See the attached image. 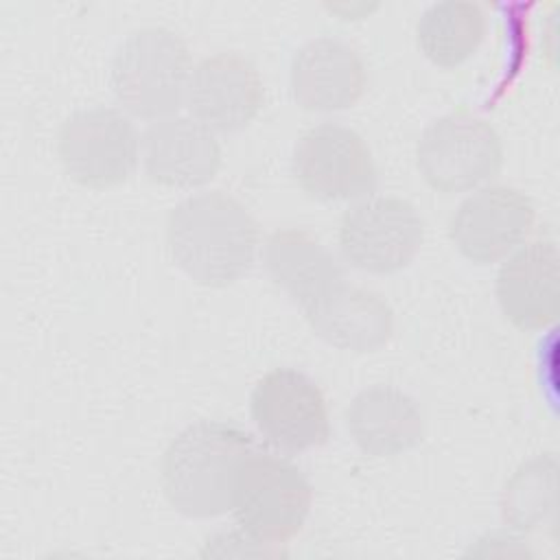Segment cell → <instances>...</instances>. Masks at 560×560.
<instances>
[{
  "label": "cell",
  "mask_w": 560,
  "mask_h": 560,
  "mask_svg": "<svg viewBox=\"0 0 560 560\" xmlns=\"http://www.w3.org/2000/svg\"><path fill=\"white\" fill-rule=\"evenodd\" d=\"M532 199L503 184L479 186L451 217L448 236L472 262L488 265L512 254L532 232Z\"/></svg>",
  "instance_id": "10"
},
{
  "label": "cell",
  "mask_w": 560,
  "mask_h": 560,
  "mask_svg": "<svg viewBox=\"0 0 560 560\" xmlns=\"http://www.w3.org/2000/svg\"><path fill=\"white\" fill-rule=\"evenodd\" d=\"M262 438L280 451L300 453L328 440V409L322 389L304 372L278 368L267 372L249 400Z\"/></svg>",
  "instance_id": "9"
},
{
  "label": "cell",
  "mask_w": 560,
  "mask_h": 560,
  "mask_svg": "<svg viewBox=\"0 0 560 560\" xmlns=\"http://www.w3.org/2000/svg\"><path fill=\"white\" fill-rule=\"evenodd\" d=\"M304 315L317 337L341 350L372 352L394 335V313L385 298L346 280L304 306Z\"/></svg>",
  "instance_id": "15"
},
{
  "label": "cell",
  "mask_w": 560,
  "mask_h": 560,
  "mask_svg": "<svg viewBox=\"0 0 560 560\" xmlns=\"http://www.w3.org/2000/svg\"><path fill=\"white\" fill-rule=\"evenodd\" d=\"M140 151L149 179L171 188L201 186L221 166V147L214 131L190 116H166L151 122Z\"/></svg>",
  "instance_id": "12"
},
{
  "label": "cell",
  "mask_w": 560,
  "mask_h": 560,
  "mask_svg": "<svg viewBox=\"0 0 560 560\" xmlns=\"http://www.w3.org/2000/svg\"><path fill=\"white\" fill-rule=\"evenodd\" d=\"M365 81L359 52L332 35L302 44L289 68L293 101L308 112H335L354 105L365 90Z\"/></svg>",
  "instance_id": "13"
},
{
  "label": "cell",
  "mask_w": 560,
  "mask_h": 560,
  "mask_svg": "<svg viewBox=\"0 0 560 560\" xmlns=\"http://www.w3.org/2000/svg\"><path fill=\"white\" fill-rule=\"evenodd\" d=\"M260 258L269 278L302 308L346 280L332 252L302 228L276 230L265 241Z\"/></svg>",
  "instance_id": "17"
},
{
  "label": "cell",
  "mask_w": 560,
  "mask_h": 560,
  "mask_svg": "<svg viewBox=\"0 0 560 560\" xmlns=\"http://www.w3.org/2000/svg\"><path fill=\"white\" fill-rule=\"evenodd\" d=\"M556 494V459L536 457L523 464L505 483L503 516L512 527L529 529L542 523L553 510Z\"/></svg>",
  "instance_id": "19"
},
{
  "label": "cell",
  "mask_w": 560,
  "mask_h": 560,
  "mask_svg": "<svg viewBox=\"0 0 560 560\" xmlns=\"http://www.w3.org/2000/svg\"><path fill=\"white\" fill-rule=\"evenodd\" d=\"M262 101V79L241 52L208 55L190 72L188 109L212 131L232 133L247 127L260 112Z\"/></svg>",
  "instance_id": "11"
},
{
  "label": "cell",
  "mask_w": 560,
  "mask_h": 560,
  "mask_svg": "<svg viewBox=\"0 0 560 560\" xmlns=\"http://www.w3.org/2000/svg\"><path fill=\"white\" fill-rule=\"evenodd\" d=\"M418 171L440 192H466L490 182L503 164L494 127L468 109L431 120L416 147Z\"/></svg>",
  "instance_id": "5"
},
{
  "label": "cell",
  "mask_w": 560,
  "mask_h": 560,
  "mask_svg": "<svg viewBox=\"0 0 560 560\" xmlns=\"http://www.w3.org/2000/svg\"><path fill=\"white\" fill-rule=\"evenodd\" d=\"M346 427L352 442L374 457L405 453L418 446L424 435L418 402L389 385L361 389L346 409Z\"/></svg>",
  "instance_id": "16"
},
{
  "label": "cell",
  "mask_w": 560,
  "mask_h": 560,
  "mask_svg": "<svg viewBox=\"0 0 560 560\" xmlns=\"http://www.w3.org/2000/svg\"><path fill=\"white\" fill-rule=\"evenodd\" d=\"M298 186L319 201L370 197L376 188V166L365 140L339 122L306 129L291 158Z\"/></svg>",
  "instance_id": "7"
},
{
  "label": "cell",
  "mask_w": 560,
  "mask_h": 560,
  "mask_svg": "<svg viewBox=\"0 0 560 560\" xmlns=\"http://www.w3.org/2000/svg\"><path fill=\"white\" fill-rule=\"evenodd\" d=\"M254 451L247 431L232 422L199 420L179 431L162 455V488L168 503L195 518L232 510V486L241 459Z\"/></svg>",
  "instance_id": "2"
},
{
  "label": "cell",
  "mask_w": 560,
  "mask_h": 560,
  "mask_svg": "<svg viewBox=\"0 0 560 560\" xmlns=\"http://www.w3.org/2000/svg\"><path fill=\"white\" fill-rule=\"evenodd\" d=\"M558 252L551 238H536L501 265L497 302L521 330H538L558 317Z\"/></svg>",
  "instance_id": "14"
},
{
  "label": "cell",
  "mask_w": 560,
  "mask_h": 560,
  "mask_svg": "<svg viewBox=\"0 0 560 560\" xmlns=\"http://www.w3.org/2000/svg\"><path fill=\"white\" fill-rule=\"evenodd\" d=\"M166 245L175 265L197 284L228 287L249 271L258 225L236 197L206 190L168 212Z\"/></svg>",
  "instance_id": "1"
},
{
  "label": "cell",
  "mask_w": 560,
  "mask_h": 560,
  "mask_svg": "<svg viewBox=\"0 0 560 560\" xmlns=\"http://www.w3.org/2000/svg\"><path fill=\"white\" fill-rule=\"evenodd\" d=\"M424 221L400 197H365L341 217L339 247L343 258L368 273H394L420 249Z\"/></svg>",
  "instance_id": "8"
},
{
  "label": "cell",
  "mask_w": 560,
  "mask_h": 560,
  "mask_svg": "<svg viewBox=\"0 0 560 560\" xmlns=\"http://www.w3.org/2000/svg\"><path fill=\"white\" fill-rule=\"evenodd\" d=\"M311 508V486L302 470L287 457L249 451L234 475L232 512L243 532L282 545L293 538Z\"/></svg>",
  "instance_id": "4"
},
{
  "label": "cell",
  "mask_w": 560,
  "mask_h": 560,
  "mask_svg": "<svg viewBox=\"0 0 560 560\" xmlns=\"http://www.w3.org/2000/svg\"><path fill=\"white\" fill-rule=\"evenodd\" d=\"M133 122L116 107L94 105L72 112L59 127L57 153L63 171L81 186L122 184L138 162Z\"/></svg>",
  "instance_id": "6"
},
{
  "label": "cell",
  "mask_w": 560,
  "mask_h": 560,
  "mask_svg": "<svg viewBox=\"0 0 560 560\" xmlns=\"http://www.w3.org/2000/svg\"><path fill=\"white\" fill-rule=\"evenodd\" d=\"M416 33L427 59L442 68H455L470 59L483 42L486 15L477 2L444 0L424 9Z\"/></svg>",
  "instance_id": "18"
},
{
  "label": "cell",
  "mask_w": 560,
  "mask_h": 560,
  "mask_svg": "<svg viewBox=\"0 0 560 560\" xmlns=\"http://www.w3.org/2000/svg\"><path fill=\"white\" fill-rule=\"evenodd\" d=\"M186 42L166 26H142L116 48L109 85L116 101L133 116L166 118L186 101L190 81Z\"/></svg>",
  "instance_id": "3"
}]
</instances>
